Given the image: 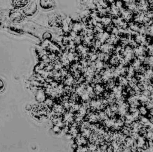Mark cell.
<instances>
[{"mask_svg": "<svg viewBox=\"0 0 153 152\" xmlns=\"http://www.w3.org/2000/svg\"><path fill=\"white\" fill-rule=\"evenodd\" d=\"M5 88V84L4 82L0 78V92H2Z\"/></svg>", "mask_w": 153, "mask_h": 152, "instance_id": "obj_4", "label": "cell"}, {"mask_svg": "<svg viewBox=\"0 0 153 152\" xmlns=\"http://www.w3.org/2000/svg\"><path fill=\"white\" fill-rule=\"evenodd\" d=\"M35 10H36V7H35V5H31L28 7L27 9H25L24 11H23V13L24 14L27 15V16H30L32 15L35 11Z\"/></svg>", "mask_w": 153, "mask_h": 152, "instance_id": "obj_3", "label": "cell"}, {"mask_svg": "<svg viewBox=\"0 0 153 152\" xmlns=\"http://www.w3.org/2000/svg\"><path fill=\"white\" fill-rule=\"evenodd\" d=\"M28 3V1H12V5L15 9H20L25 7Z\"/></svg>", "mask_w": 153, "mask_h": 152, "instance_id": "obj_2", "label": "cell"}, {"mask_svg": "<svg viewBox=\"0 0 153 152\" xmlns=\"http://www.w3.org/2000/svg\"><path fill=\"white\" fill-rule=\"evenodd\" d=\"M10 19L15 23H20L24 20V15L19 11L12 10L9 14Z\"/></svg>", "mask_w": 153, "mask_h": 152, "instance_id": "obj_1", "label": "cell"}]
</instances>
